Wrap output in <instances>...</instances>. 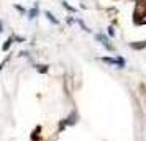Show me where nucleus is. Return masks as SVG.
Returning a JSON list of instances; mask_svg holds the SVG:
<instances>
[{"instance_id": "obj_3", "label": "nucleus", "mask_w": 146, "mask_h": 141, "mask_svg": "<svg viewBox=\"0 0 146 141\" xmlns=\"http://www.w3.org/2000/svg\"><path fill=\"white\" fill-rule=\"evenodd\" d=\"M46 17H48V18H49V20H51V21H53V23H58V20H56V18H54V17H53V15L49 13V12H46Z\"/></svg>"}, {"instance_id": "obj_2", "label": "nucleus", "mask_w": 146, "mask_h": 141, "mask_svg": "<svg viewBox=\"0 0 146 141\" xmlns=\"http://www.w3.org/2000/svg\"><path fill=\"white\" fill-rule=\"evenodd\" d=\"M131 48L133 49H143V48H146V41H141V43H131Z\"/></svg>"}, {"instance_id": "obj_6", "label": "nucleus", "mask_w": 146, "mask_h": 141, "mask_svg": "<svg viewBox=\"0 0 146 141\" xmlns=\"http://www.w3.org/2000/svg\"><path fill=\"white\" fill-rule=\"evenodd\" d=\"M0 31H2V21H0Z\"/></svg>"}, {"instance_id": "obj_4", "label": "nucleus", "mask_w": 146, "mask_h": 141, "mask_svg": "<svg viewBox=\"0 0 146 141\" xmlns=\"http://www.w3.org/2000/svg\"><path fill=\"white\" fill-rule=\"evenodd\" d=\"M12 43H13V40H12V38H10V40H8L7 43H5V44H3V49H5V51H7V49H8V46H10V44H12Z\"/></svg>"}, {"instance_id": "obj_5", "label": "nucleus", "mask_w": 146, "mask_h": 141, "mask_svg": "<svg viewBox=\"0 0 146 141\" xmlns=\"http://www.w3.org/2000/svg\"><path fill=\"white\" fill-rule=\"evenodd\" d=\"M38 71H41V72H46V66H38Z\"/></svg>"}, {"instance_id": "obj_1", "label": "nucleus", "mask_w": 146, "mask_h": 141, "mask_svg": "<svg viewBox=\"0 0 146 141\" xmlns=\"http://www.w3.org/2000/svg\"><path fill=\"white\" fill-rule=\"evenodd\" d=\"M97 38H99V40L102 41V44H104V46H105L107 49H113V48H112V44H110V43H108V40H107L105 36H102V34H99V36H97Z\"/></svg>"}]
</instances>
